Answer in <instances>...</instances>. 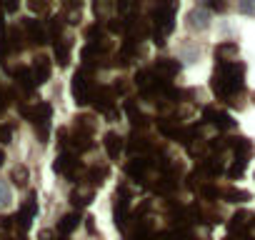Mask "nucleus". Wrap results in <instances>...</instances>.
Instances as JSON below:
<instances>
[{
    "instance_id": "nucleus-2",
    "label": "nucleus",
    "mask_w": 255,
    "mask_h": 240,
    "mask_svg": "<svg viewBox=\"0 0 255 240\" xmlns=\"http://www.w3.org/2000/svg\"><path fill=\"white\" fill-rule=\"evenodd\" d=\"M10 200H13V190H10V185H8L5 180H0V208H8Z\"/></svg>"
},
{
    "instance_id": "nucleus-7",
    "label": "nucleus",
    "mask_w": 255,
    "mask_h": 240,
    "mask_svg": "<svg viewBox=\"0 0 255 240\" xmlns=\"http://www.w3.org/2000/svg\"><path fill=\"white\" fill-rule=\"evenodd\" d=\"M3 160H5V155H3V150H0V165H3Z\"/></svg>"
},
{
    "instance_id": "nucleus-1",
    "label": "nucleus",
    "mask_w": 255,
    "mask_h": 240,
    "mask_svg": "<svg viewBox=\"0 0 255 240\" xmlns=\"http://www.w3.org/2000/svg\"><path fill=\"white\" fill-rule=\"evenodd\" d=\"M188 25H190L193 30L203 33V30H208V28H210V15H208L203 8H198V10H193V13L188 15Z\"/></svg>"
},
{
    "instance_id": "nucleus-6",
    "label": "nucleus",
    "mask_w": 255,
    "mask_h": 240,
    "mask_svg": "<svg viewBox=\"0 0 255 240\" xmlns=\"http://www.w3.org/2000/svg\"><path fill=\"white\" fill-rule=\"evenodd\" d=\"M238 10H245V13H255V5H248V3H240Z\"/></svg>"
},
{
    "instance_id": "nucleus-3",
    "label": "nucleus",
    "mask_w": 255,
    "mask_h": 240,
    "mask_svg": "<svg viewBox=\"0 0 255 240\" xmlns=\"http://www.w3.org/2000/svg\"><path fill=\"white\" fill-rule=\"evenodd\" d=\"M35 73H38L40 80H45V78L50 75V65L45 63V58H38V63H35Z\"/></svg>"
},
{
    "instance_id": "nucleus-4",
    "label": "nucleus",
    "mask_w": 255,
    "mask_h": 240,
    "mask_svg": "<svg viewBox=\"0 0 255 240\" xmlns=\"http://www.w3.org/2000/svg\"><path fill=\"white\" fill-rule=\"evenodd\" d=\"M13 178H15V183H20V185H23V183H25V178H28L25 168H15V170H13Z\"/></svg>"
},
{
    "instance_id": "nucleus-5",
    "label": "nucleus",
    "mask_w": 255,
    "mask_h": 240,
    "mask_svg": "<svg viewBox=\"0 0 255 240\" xmlns=\"http://www.w3.org/2000/svg\"><path fill=\"white\" fill-rule=\"evenodd\" d=\"M10 138V128H0V143H5Z\"/></svg>"
}]
</instances>
